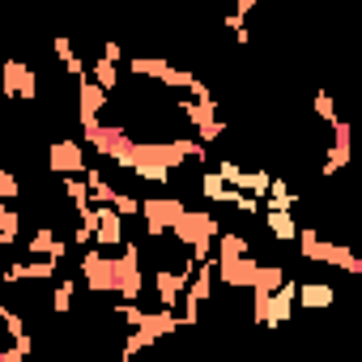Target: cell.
Wrapping results in <instances>:
<instances>
[{"label":"cell","mask_w":362,"mask_h":362,"mask_svg":"<svg viewBox=\"0 0 362 362\" xmlns=\"http://www.w3.org/2000/svg\"><path fill=\"white\" fill-rule=\"evenodd\" d=\"M47 162H52V170H56V175H81V170L90 166V158H86L81 141H52Z\"/></svg>","instance_id":"9"},{"label":"cell","mask_w":362,"mask_h":362,"mask_svg":"<svg viewBox=\"0 0 362 362\" xmlns=\"http://www.w3.org/2000/svg\"><path fill=\"white\" fill-rule=\"evenodd\" d=\"M0 90H5L9 98L30 103V98H39V77H35V69H30L26 60L9 56L5 64H0Z\"/></svg>","instance_id":"7"},{"label":"cell","mask_w":362,"mask_h":362,"mask_svg":"<svg viewBox=\"0 0 362 362\" xmlns=\"http://www.w3.org/2000/svg\"><path fill=\"white\" fill-rule=\"evenodd\" d=\"M188 273H192V269H158V273H153L158 307H175V311H179V294H184V286H188Z\"/></svg>","instance_id":"12"},{"label":"cell","mask_w":362,"mask_h":362,"mask_svg":"<svg viewBox=\"0 0 362 362\" xmlns=\"http://www.w3.org/2000/svg\"><path fill=\"white\" fill-rule=\"evenodd\" d=\"M13 197H22V179L13 170H0V201H13Z\"/></svg>","instance_id":"23"},{"label":"cell","mask_w":362,"mask_h":362,"mask_svg":"<svg viewBox=\"0 0 362 362\" xmlns=\"http://www.w3.org/2000/svg\"><path fill=\"white\" fill-rule=\"evenodd\" d=\"M26 354H30V332H26L22 315L0 307V362H18Z\"/></svg>","instance_id":"6"},{"label":"cell","mask_w":362,"mask_h":362,"mask_svg":"<svg viewBox=\"0 0 362 362\" xmlns=\"http://www.w3.org/2000/svg\"><path fill=\"white\" fill-rule=\"evenodd\" d=\"M64 197H69V205H73L77 214L90 209V188H86V179H81V175H64Z\"/></svg>","instance_id":"21"},{"label":"cell","mask_w":362,"mask_h":362,"mask_svg":"<svg viewBox=\"0 0 362 362\" xmlns=\"http://www.w3.org/2000/svg\"><path fill=\"white\" fill-rule=\"evenodd\" d=\"M86 77H90V81H98L103 90H119V64H111V60H103V56L86 69Z\"/></svg>","instance_id":"19"},{"label":"cell","mask_w":362,"mask_h":362,"mask_svg":"<svg viewBox=\"0 0 362 362\" xmlns=\"http://www.w3.org/2000/svg\"><path fill=\"white\" fill-rule=\"evenodd\" d=\"M141 286H145V277H141V252H136L132 239H124L119 243V256L111 260V294L141 298Z\"/></svg>","instance_id":"3"},{"label":"cell","mask_w":362,"mask_h":362,"mask_svg":"<svg viewBox=\"0 0 362 362\" xmlns=\"http://www.w3.org/2000/svg\"><path fill=\"white\" fill-rule=\"evenodd\" d=\"M175 328H184V320H179V311H175V307L145 311V315H141V324H136V332H145L149 341H158V337H166V332H175Z\"/></svg>","instance_id":"13"},{"label":"cell","mask_w":362,"mask_h":362,"mask_svg":"<svg viewBox=\"0 0 362 362\" xmlns=\"http://www.w3.org/2000/svg\"><path fill=\"white\" fill-rule=\"evenodd\" d=\"M166 69H170L166 56H128V73H132V77H153V81H158Z\"/></svg>","instance_id":"17"},{"label":"cell","mask_w":362,"mask_h":362,"mask_svg":"<svg viewBox=\"0 0 362 362\" xmlns=\"http://www.w3.org/2000/svg\"><path fill=\"white\" fill-rule=\"evenodd\" d=\"M103 60H111V64H124V47H119L115 39H107V43H103Z\"/></svg>","instance_id":"24"},{"label":"cell","mask_w":362,"mask_h":362,"mask_svg":"<svg viewBox=\"0 0 362 362\" xmlns=\"http://www.w3.org/2000/svg\"><path fill=\"white\" fill-rule=\"evenodd\" d=\"M73 294H77V286H73V281H60L56 294H52V307H56L60 315H69V311H73Z\"/></svg>","instance_id":"22"},{"label":"cell","mask_w":362,"mask_h":362,"mask_svg":"<svg viewBox=\"0 0 362 362\" xmlns=\"http://www.w3.org/2000/svg\"><path fill=\"white\" fill-rule=\"evenodd\" d=\"M81 277L90 281V294H111V260L103 247L90 243V252L81 256Z\"/></svg>","instance_id":"10"},{"label":"cell","mask_w":362,"mask_h":362,"mask_svg":"<svg viewBox=\"0 0 362 362\" xmlns=\"http://www.w3.org/2000/svg\"><path fill=\"white\" fill-rule=\"evenodd\" d=\"M332 298H337V290L324 286V281H303V286H294V303H298V307H328Z\"/></svg>","instance_id":"16"},{"label":"cell","mask_w":362,"mask_h":362,"mask_svg":"<svg viewBox=\"0 0 362 362\" xmlns=\"http://www.w3.org/2000/svg\"><path fill=\"white\" fill-rule=\"evenodd\" d=\"M281 281H286V269H281V264H256L252 290H256V294H269V290H277Z\"/></svg>","instance_id":"20"},{"label":"cell","mask_w":362,"mask_h":362,"mask_svg":"<svg viewBox=\"0 0 362 362\" xmlns=\"http://www.w3.org/2000/svg\"><path fill=\"white\" fill-rule=\"evenodd\" d=\"M69 243L56 235V226H39L35 239H30V256H52V260H64Z\"/></svg>","instance_id":"15"},{"label":"cell","mask_w":362,"mask_h":362,"mask_svg":"<svg viewBox=\"0 0 362 362\" xmlns=\"http://www.w3.org/2000/svg\"><path fill=\"white\" fill-rule=\"evenodd\" d=\"M77 218H90V226H94V247H103V252H115L128 235H124V214H115L111 205H90L86 214H77Z\"/></svg>","instance_id":"5"},{"label":"cell","mask_w":362,"mask_h":362,"mask_svg":"<svg viewBox=\"0 0 362 362\" xmlns=\"http://www.w3.org/2000/svg\"><path fill=\"white\" fill-rule=\"evenodd\" d=\"M260 214H264V222H269V235H273L277 243H294V235H298L294 209H260Z\"/></svg>","instance_id":"14"},{"label":"cell","mask_w":362,"mask_h":362,"mask_svg":"<svg viewBox=\"0 0 362 362\" xmlns=\"http://www.w3.org/2000/svg\"><path fill=\"white\" fill-rule=\"evenodd\" d=\"M56 269H60V260H52V256L13 260V264H5V281H9V286H13V281H47V277H56Z\"/></svg>","instance_id":"11"},{"label":"cell","mask_w":362,"mask_h":362,"mask_svg":"<svg viewBox=\"0 0 362 362\" xmlns=\"http://www.w3.org/2000/svg\"><path fill=\"white\" fill-rule=\"evenodd\" d=\"M52 47H56V60H60V64L69 69V77L77 81V77L86 73V64H81V56H77V47H73V43H69L64 35H56V43H52Z\"/></svg>","instance_id":"18"},{"label":"cell","mask_w":362,"mask_h":362,"mask_svg":"<svg viewBox=\"0 0 362 362\" xmlns=\"http://www.w3.org/2000/svg\"><path fill=\"white\" fill-rule=\"evenodd\" d=\"M256 5H260V0H235V18H243V22H247V13H252Z\"/></svg>","instance_id":"25"},{"label":"cell","mask_w":362,"mask_h":362,"mask_svg":"<svg viewBox=\"0 0 362 362\" xmlns=\"http://www.w3.org/2000/svg\"><path fill=\"white\" fill-rule=\"evenodd\" d=\"M218 218L214 214H205V209H184L179 214V222H175V230H170V239H179L184 247H192V264L197 260H209V247H214V239H218Z\"/></svg>","instance_id":"1"},{"label":"cell","mask_w":362,"mask_h":362,"mask_svg":"<svg viewBox=\"0 0 362 362\" xmlns=\"http://www.w3.org/2000/svg\"><path fill=\"white\" fill-rule=\"evenodd\" d=\"M188 205L184 201H175V197H149V201H141V218H145V230L153 235V239H166L170 230H175V222H179V214H184Z\"/></svg>","instance_id":"4"},{"label":"cell","mask_w":362,"mask_h":362,"mask_svg":"<svg viewBox=\"0 0 362 362\" xmlns=\"http://www.w3.org/2000/svg\"><path fill=\"white\" fill-rule=\"evenodd\" d=\"M294 239H298V252H303V260L332 264V269H345V273H362V260H358L349 247H341V243H324L315 226H298V235H294Z\"/></svg>","instance_id":"2"},{"label":"cell","mask_w":362,"mask_h":362,"mask_svg":"<svg viewBox=\"0 0 362 362\" xmlns=\"http://www.w3.org/2000/svg\"><path fill=\"white\" fill-rule=\"evenodd\" d=\"M256 264H260V260H252V252H239V256H218V260H214V273H218V281H222L226 290H252Z\"/></svg>","instance_id":"8"}]
</instances>
